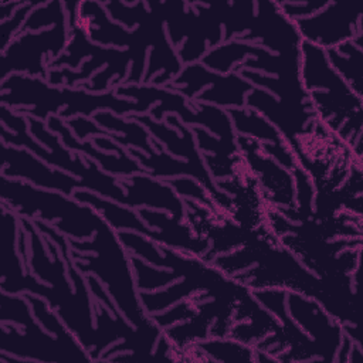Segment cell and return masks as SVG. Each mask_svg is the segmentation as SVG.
<instances>
[{
    "label": "cell",
    "mask_w": 363,
    "mask_h": 363,
    "mask_svg": "<svg viewBox=\"0 0 363 363\" xmlns=\"http://www.w3.org/2000/svg\"><path fill=\"white\" fill-rule=\"evenodd\" d=\"M362 17V11L352 4L329 3L318 14L294 23L303 41L329 50L363 34Z\"/></svg>",
    "instance_id": "obj_6"
},
{
    "label": "cell",
    "mask_w": 363,
    "mask_h": 363,
    "mask_svg": "<svg viewBox=\"0 0 363 363\" xmlns=\"http://www.w3.org/2000/svg\"><path fill=\"white\" fill-rule=\"evenodd\" d=\"M196 305L190 301V299H186L183 301L180 305L174 306L172 311L166 312V313H162V315H150V319L157 325L160 326L162 329H166L169 328L170 325H173L174 322L180 320V319H191L193 316H196Z\"/></svg>",
    "instance_id": "obj_24"
},
{
    "label": "cell",
    "mask_w": 363,
    "mask_h": 363,
    "mask_svg": "<svg viewBox=\"0 0 363 363\" xmlns=\"http://www.w3.org/2000/svg\"><path fill=\"white\" fill-rule=\"evenodd\" d=\"M130 264H132L136 278H138L136 288L139 292L140 291H152L157 286H164L180 277V274L176 271H173V272L157 271V269L146 265L140 258H136L133 255L130 257Z\"/></svg>",
    "instance_id": "obj_21"
},
{
    "label": "cell",
    "mask_w": 363,
    "mask_h": 363,
    "mask_svg": "<svg viewBox=\"0 0 363 363\" xmlns=\"http://www.w3.org/2000/svg\"><path fill=\"white\" fill-rule=\"evenodd\" d=\"M34 6H35L34 3H24L17 11H14V14L11 16L10 20L1 23V26H0V48H1V52L11 43V35L17 31V28L20 26L23 27L24 17L30 11V9L34 7Z\"/></svg>",
    "instance_id": "obj_25"
},
{
    "label": "cell",
    "mask_w": 363,
    "mask_h": 363,
    "mask_svg": "<svg viewBox=\"0 0 363 363\" xmlns=\"http://www.w3.org/2000/svg\"><path fill=\"white\" fill-rule=\"evenodd\" d=\"M65 123L74 129V132L77 133V138H79V139H84L94 133H101L102 136H109V132H104L94 122H91L89 119L82 118V116L71 119V121H65Z\"/></svg>",
    "instance_id": "obj_27"
},
{
    "label": "cell",
    "mask_w": 363,
    "mask_h": 363,
    "mask_svg": "<svg viewBox=\"0 0 363 363\" xmlns=\"http://www.w3.org/2000/svg\"><path fill=\"white\" fill-rule=\"evenodd\" d=\"M1 102L9 108L31 105L33 109L26 115L45 119L50 113H58L61 119L75 113L91 115L92 112L109 108L116 113H145L147 108L139 101L123 99L113 92L91 94L85 89L57 88L43 78L23 77L11 74L1 81Z\"/></svg>",
    "instance_id": "obj_1"
},
{
    "label": "cell",
    "mask_w": 363,
    "mask_h": 363,
    "mask_svg": "<svg viewBox=\"0 0 363 363\" xmlns=\"http://www.w3.org/2000/svg\"><path fill=\"white\" fill-rule=\"evenodd\" d=\"M255 6L258 11H255L252 26L248 34L240 38L251 43L258 41L261 45H267L279 54L299 52L302 38L295 23L281 13L278 4L274 1H259Z\"/></svg>",
    "instance_id": "obj_10"
},
{
    "label": "cell",
    "mask_w": 363,
    "mask_h": 363,
    "mask_svg": "<svg viewBox=\"0 0 363 363\" xmlns=\"http://www.w3.org/2000/svg\"><path fill=\"white\" fill-rule=\"evenodd\" d=\"M94 121L98 122L102 128L125 132V138L121 142L125 146H138L146 152H150L153 149L149 145V133L139 123H136L135 119L132 122H125L109 112H98L94 115Z\"/></svg>",
    "instance_id": "obj_20"
},
{
    "label": "cell",
    "mask_w": 363,
    "mask_h": 363,
    "mask_svg": "<svg viewBox=\"0 0 363 363\" xmlns=\"http://www.w3.org/2000/svg\"><path fill=\"white\" fill-rule=\"evenodd\" d=\"M47 123H48L50 130L61 135V139H62V143L65 145V147L82 152L94 159H98L101 166L106 172L115 173L118 176H129L136 172L145 170L139 164V162H136L125 149L118 156H115V155L98 152V149L91 142H78L77 138L68 130V125L65 123V121L61 119L60 116H50L47 119Z\"/></svg>",
    "instance_id": "obj_13"
},
{
    "label": "cell",
    "mask_w": 363,
    "mask_h": 363,
    "mask_svg": "<svg viewBox=\"0 0 363 363\" xmlns=\"http://www.w3.org/2000/svg\"><path fill=\"white\" fill-rule=\"evenodd\" d=\"M62 3H48L43 9H35L28 16L26 23L21 27V33H30L34 30H38L43 26H47L50 23L62 24L65 23V11H64Z\"/></svg>",
    "instance_id": "obj_22"
},
{
    "label": "cell",
    "mask_w": 363,
    "mask_h": 363,
    "mask_svg": "<svg viewBox=\"0 0 363 363\" xmlns=\"http://www.w3.org/2000/svg\"><path fill=\"white\" fill-rule=\"evenodd\" d=\"M228 113L235 129L244 136L254 138L261 143H279L284 140L269 121L264 119L258 112L250 108H231Z\"/></svg>",
    "instance_id": "obj_17"
},
{
    "label": "cell",
    "mask_w": 363,
    "mask_h": 363,
    "mask_svg": "<svg viewBox=\"0 0 363 363\" xmlns=\"http://www.w3.org/2000/svg\"><path fill=\"white\" fill-rule=\"evenodd\" d=\"M167 184L174 189L179 194L182 196H191L196 200L201 201L203 204H207L208 207H214L213 204L214 200L211 199V196L208 194V191L206 190L204 186H201L200 183H197L196 180H190V179H173L169 180Z\"/></svg>",
    "instance_id": "obj_23"
},
{
    "label": "cell",
    "mask_w": 363,
    "mask_h": 363,
    "mask_svg": "<svg viewBox=\"0 0 363 363\" xmlns=\"http://www.w3.org/2000/svg\"><path fill=\"white\" fill-rule=\"evenodd\" d=\"M329 3L330 1H316V0H313V1H308V3L302 1L299 4H294V3H277V4L279 7L281 13L286 18L295 21L298 18H303L305 14H312V13L323 9Z\"/></svg>",
    "instance_id": "obj_26"
},
{
    "label": "cell",
    "mask_w": 363,
    "mask_h": 363,
    "mask_svg": "<svg viewBox=\"0 0 363 363\" xmlns=\"http://www.w3.org/2000/svg\"><path fill=\"white\" fill-rule=\"evenodd\" d=\"M71 247V258L82 272H95L115 298L116 306L138 328L152 322L139 299V291L133 281L123 244L118 233L104 221L92 241L67 238Z\"/></svg>",
    "instance_id": "obj_2"
},
{
    "label": "cell",
    "mask_w": 363,
    "mask_h": 363,
    "mask_svg": "<svg viewBox=\"0 0 363 363\" xmlns=\"http://www.w3.org/2000/svg\"><path fill=\"white\" fill-rule=\"evenodd\" d=\"M1 199L10 210L24 217L35 214L72 240H88L105 221L91 206H79L60 193L41 191L6 176H1Z\"/></svg>",
    "instance_id": "obj_4"
},
{
    "label": "cell",
    "mask_w": 363,
    "mask_h": 363,
    "mask_svg": "<svg viewBox=\"0 0 363 363\" xmlns=\"http://www.w3.org/2000/svg\"><path fill=\"white\" fill-rule=\"evenodd\" d=\"M255 44L242 43V41H230L227 44L218 45L208 51L203 57V65L214 69L218 74H228L235 71L234 65H238L254 55Z\"/></svg>",
    "instance_id": "obj_18"
},
{
    "label": "cell",
    "mask_w": 363,
    "mask_h": 363,
    "mask_svg": "<svg viewBox=\"0 0 363 363\" xmlns=\"http://www.w3.org/2000/svg\"><path fill=\"white\" fill-rule=\"evenodd\" d=\"M138 214L150 225L160 227L163 234V245L177 250L184 254L203 257L208 250V241L203 237H196L187 224H182L180 220L164 213L140 208Z\"/></svg>",
    "instance_id": "obj_14"
},
{
    "label": "cell",
    "mask_w": 363,
    "mask_h": 363,
    "mask_svg": "<svg viewBox=\"0 0 363 363\" xmlns=\"http://www.w3.org/2000/svg\"><path fill=\"white\" fill-rule=\"evenodd\" d=\"M122 187L128 190L125 206L160 207L170 211L172 216L180 221L184 217L183 200L167 183L153 180L143 174H138L132 176L126 182L123 180Z\"/></svg>",
    "instance_id": "obj_12"
},
{
    "label": "cell",
    "mask_w": 363,
    "mask_h": 363,
    "mask_svg": "<svg viewBox=\"0 0 363 363\" xmlns=\"http://www.w3.org/2000/svg\"><path fill=\"white\" fill-rule=\"evenodd\" d=\"M288 308L302 330L313 336L322 360H336L343 339L342 325L335 320L316 299L298 292L288 294Z\"/></svg>",
    "instance_id": "obj_9"
},
{
    "label": "cell",
    "mask_w": 363,
    "mask_h": 363,
    "mask_svg": "<svg viewBox=\"0 0 363 363\" xmlns=\"http://www.w3.org/2000/svg\"><path fill=\"white\" fill-rule=\"evenodd\" d=\"M1 176L23 177L37 186L61 190L65 194H71L78 187H82L79 179L45 166V163L40 162L35 155L26 149H16L4 143Z\"/></svg>",
    "instance_id": "obj_11"
},
{
    "label": "cell",
    "mask_w": 363,
    "mask_h": 363,
    "mask_svg": "<svg viewBox=\"0 0 363 363\" xmlns=\"http://www.w3.org/2000/svg\"><path fill=\"white\" fill-rule=\"evenodd\" d=\"M237 145L262 184V194L269 199V203L281 213L294 210L296 197L292 172L265 155L261 150V142L254 138L240 135L237 136Z\"/></svg>",
    "instance_id": "obj_7"
},
{
    "label": "cell",
    "mask_w": 363,
    "mask_h": 363,
    "mask_svg": "<svg viewBox=\"0 0 363 363\" xmlns=\"http://www.w3.org/2000/svg\"><path fill=\"white\" fill-rule=\"evenodd\" d=\"M194 346L199 349V352L208 354L214 360H255V349L234 339L225 340L223 337H211L200 340L194 343Z\"/></svg>",
    "instance_id": "obj_19"
},
{
    "label": "cell",
    "mask_w": 363,
    "mask_h": 363,
    "mask_svg": "<svg viewBox=\"0 0 363 363\" xmlns=\"http://www.w3.org/2000/svg\"><path fill=\"white\" fill-rule=\"evenodd\" d=\"M72 194L77 201L86 203L94 210H96L112 228L135 230L139 234L163 244V234L160 231L147 228V225L138 217L136 211L126 208V207H121L118 204H112L111 201L104 200V199L95 196L94 193H89L85 190H75Z\"/></svg>",
    "instance_id": "obj_15"
},
{
    "label": "cell",
    "mask_w": 363,
    "mask_h": 363,
    "mask_svg": "<svg viewBox=\"0 0 363 363\" xmlns=\"http://www.w3.org/2000/svg\"><path fill=\"white\" fill-rule=\"evenodd\" d=\"M67 40V23L57 24L51 30L38 34L21 33V35L14 38L1 52L0 79L4 81L11 71L37 75L44 79L48 75L44 58L48 55L50 62L55 60L64 50Z\"/></svg>",
    "instance_id": "obj_5"
},
{
    "label": "cell",
    "mask_w": 363,
    "mask_h": 363,
    "mask_svg": "<svg viewBox=\"0 0 363 363\" xmlns=\"http://www.w3.org/2000/svg\"><path fill=\"white\" fill-rule=\"evenodd\" d=\"M27 119L30 123L31 133L35 135L44 145H47L51 149V153H48L45 147H43L41 145L35 143L33 138L28 135L23 115H16L11 111V108L1 105V140L4 145H17L28 147L35 156L43 157L48 164L61 167L67 172H72L77 176H79L82 187L91 189L94 191H98L101 196L126 204V194L123 191V187L118 184L112 176L102 173L96 167V164L91 162V159L88 162H84L79 157V155H71L68 147L62 146L58 138L51 130H47L44 128L41 119L33 116H28Z\"/></svg>",
    "instance_id": "obj_3"
},
{
    "label": "cell",
    "mask_w": 363,
    "mask_h": 363,
    "mask_svg": "<svg viewBox=\"0 0 363 363\" xmlns=\"http://www.w3.org/2000/svg\"><path fill=\"white\" fill-rule=\"evenodd\" d=\"M363 45L353 40L342 43L335 48L325 50L330 65L347 82L357 96H363V75H362V54Z\"/></svg>",
    "instance_id": "obj_16"
},
{
    "label": "cell",
    "mask_w": 363,
    "mask_h": 363,
    "mask_svg": "<svg viewBox=\"0 0 363 363\" xmlns=\"http://www.w3.org/2000/svg\"><path fill=\"white\" fill-rule=\"evenodd\" d=\"M245 105L255 112H262L265 118L279 129L282 139L292 149L294 155L299 149L298 138L308 129H313L319 122L311 102L291 104L277 101L267 91L259 88H252L247 94Z\"/></svg>",
    "instance_id": "obj_8"
}]
</instances>
